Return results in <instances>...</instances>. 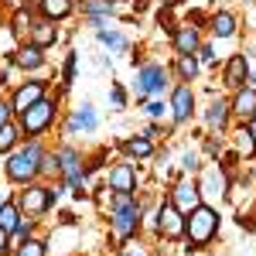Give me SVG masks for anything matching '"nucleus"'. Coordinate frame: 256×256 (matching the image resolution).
Listing matches in <instances>:
<instances>
[{
    "mask_svg": "<svg viewBox=\"0 0 256 256\" xmlns=\"http://www.w3.org/2000/svg\"><path fill=\"white\" fill-rule=\"evenodd\" d=\"M208 28H212L216 38H232V34H236V18L226 14V10H222V14H212V18H208Z\"/></svg>",
    "mask_w": 256,
    "mask_h": 256,
    "instance_id": "obj_23",
    "label": "nucleus"
},
{
    "mask_svg": "<svg viewBox=\"0 0 256 256\" xmlns=\"http://www.w3.org/2000/svg\"><path fill=\"white\" fill-rule=\"evenodd\" d=\"M178 76H181V82H192L198 76V58L195 55H178Z\"/></svg>",
    "mask_w": 256,
    "mask_h": 256,
    "instance_id": "obj_28",
    "label": "nucleus"
},
{
    "mask_svg": "<svg viewBox=\"0 0 256 256\" xmlns=\"http://www.w3.org/2000/svg\"><path fill=\"white\" fill-rule=\"evenodd\" d=\"M82 14H86V20H89L92 28H99L102 18L113 14V0H86V4H82Z\"/></svg>",
    "mask_w": 256,
    "mask_h": 256,
    "instance_id": "obj_21",
    "label": "nucleus"
},
{
    "mask_svg": "<svg viewBox=\"0 0 256 256\" xmlns=\"http://www.w3.org/2000/svg\"><path fill=\"white\" fill-rule=\"evenodd\" d=\"M41 158H44V150H41L38 140H31V144H24V147H14L10 154H7V178L14 181V184H31L34 178L41 174Z\"/></svg>",
    "mask_w": 256,
    "mask_h": 256,
    "instance_id": "obj_1",
    "label": "nucleus"
},
{
    "mask_svg": "<svg viewBox=\"0 0 256 256\" xmlns=\"http://www.w3.org/2000/svg\"><path fill=\"white\" fill-rule=\"evenodd\" d=\"M28 38H31V44H38L41 52H44V48H52V44L58 41V28H55V20L41 18V20L31 24V34H28Z\"/></svg>",
    "mask_w": 256,
    "mask_h": 256,
    "instance_id": "obj_17",
    "label": "nucleus"
},
{
    "mask_svg": "<svg viewBox=\"0 0 256 256\" xmlns=\"http://www.w3.org/2000/svg\"><path fill=\"white\" fill-rule=\"evenodd\" d=\"M229 110H232V116L239 120H250L256 113V89L253 86H239L236 96H232V102H229Z\"/></svg>",
    "mask_w": 256,
    "mask_h": 256,
    "instance_id": "obj_14",
    "label": "nucleus"
},
{
    "mask_svg": "<svg viewBox=\"0 0 256 256\" xmlns=\"http://www.w3.org/2000/svg\"><path fill=\"white\" fill-rule=\"evenodd\" d=\"M198 44H202V41H198V28L188 24V28H178L174 31V52L178 55H195Z\"/></svg>",
    "mask_w": 256,
    "mask_h": 256,
    "instance_id": "obj_20",
    "label": "nucleus"
},
{
    "mask_svg": "<svg viewBox=\"0 0 256 256\" xmlns=\"http://www.w3.org/2000/svg\"><path fill=\"white\" fill-rule=\"evenodd\" d=\"M38 10L48 20H65L72 14V0H38Z\"/></svg>",
    "mask_w": 256,
    "mask_h": 256,
    "instance_id": "obj_22",
    "label": "nucleus"
},
{
    "mask_svg": "<svg viewBox=\"0 0 256 256\" xmlns=\"http://www.w3.org/2000/svg\"><path fill=\"white\" fill-rule=\"evenodd\" d=\"M110 192H137V171H134V164H116L110 171Z\"/></svg>",
    "mask_w": 256,
    "mask_h": 256,
    "instance_id": "obj_18",
    "label": "nucleus"
},
{
    "mask_svg": "<svg viewBox=\"0 0 256 256\" xmlns=\"http://www.w3.org/2000/svg\"><path fill=\"white\" fill-rule=\"evenodd\" d=\"M4 202H7V195H4V192H0V205H4Z\"/></svg>",
    "mask_w": 256,
    "mask_h": 256,
    "instance_id": "obj_42",
    "label": "nucleus"
},
{
    "mask_svg": "<svg viewBox=\"0 0 256 256\" xmlns=\"http://www.w3.org/2000/svg\"><path fill=\"white\" fill-rule=\"evenodd\" d=\"M205 147H208V154H218V147H222V144H218V140L212 137V140H208V144H205Z\"/></svg>",
    "mask_w": 256,
    "mask_h": 256,
    "instance_id": "obj_40",
    "label": "nucleus"
},
{
    "mask_svg": "<svg viewBox=\"0 0 256 256\" xmlns=\"http://www.w3.org/2000/svg\"><path fill=\"white\" fill-rule=\"evenodd\" d=\"M7 250H10V232H4V229H0V256L7 253Z\"/></svg>",
    "mask_w": 256,
    "mask_h": 256,
    "instance_id": "obj_38",
    "label": "nucleus"
},
{
    "mask_svg": "<svg viewBox=\"0 0 256 256\" xmlns=\"http://www.w3.org/2000/svg\"><path fill=\"white\" fill-rule=\"evenodd\" d=\"M14 65L24 68V72H38L41 65H44V55H41L38 44H24V48L14 52Z\"/></svg>",
    "mask_w": 256,
    "mask_h": 256,
    "instance_id": "obj_19",
    "label": "nucleus"
},
{
    "mask_svg": "<svg viewBox=\"0 0 256 256\" xmlns=\"http://www.w3.org/2000/svg\"><path fill=\"white\" fill-rule=\"evenodd\" d=\"M130 256H144V253H140V250H137V253H130Z\"/></svg>",
    "mask_w": 256,
    "mask_h": 256,
    "instance_id": "obj_44",
    "label": "nucleus"
},
{
    "mask_svg": "<svg viewBox=\"0 0 256 256\" xmlns=\"http://www.w3.org/2000/svg\"><path fill=\"white\" fill-rule=\"evenodd\" d=\"M140 202L134 198V192H113V205H110V226L116 239H130L140 229Z\"/></svg>",
    "mask_w": 256,
    "mask_h": 256,
    "instance_id": "obj_3",
    "label": "nucleus"
},
{
    "mask_svg": "<svg viewBox=\"0 0 256 256\" xmlns=\"http://www.w3.org/2000/svg\"><path fill=\"white\" fill-rule=\"evenodd\" d=\"M164 4H168V7H171V4H178V0H164Z\"/></svg>",
    "mask_w": 256,
    "mask_h": 256,
    "instance_id": "obj_43",
    "label": "nucleus"
},
{
    "mask_svg": "<svg viewBox=\"0 0 256 256\" xmlns=\"http://www.w3.org/2000/svg\"><path fill=\"white\" fill-rule=\"evenodd\" d=\"M246 76H250V62H246V55H232V58L226 62L222 82H226L229 89H239V86H246Z\"/></svg>",
    "mask_w": 256,
    "mask_h": 256,
    "instance_id": "obj_15",
    "label": "nucleus"
},
{
    "mask_svg": "<svg viewBox=\"0 0 256 256\" xmlns=\"http://www.w3.org/2000/svg\"><path fill=\"white\" fill-rule=\"evenodd\" d=\"M168 89V68L158 65V62H147L140 65L137 72V96H158Z\"/></svg>",
    "mask_w": 256,
    "mask_h": 256,
    "instance_id": "obj_8",
    "label": "nucleus"
},
{
    "mask_svg": "<svg viewBox=\"0 0 256 256\" xmlns=\"http://www.w3.org/2000/svg\"><path fill=\"white\" fill-rule=\"evenodd\" d=\"M14 256H44V242L38 239H20V246H14Z\"/></svg>",
    "mask_w": 256,
    "mask_h": 256,
    "instance_id": "obj_30",
    "label": "nucleus"
},
{
    "mask_svg": "<svg viewBox=\"0 0 256 256\" xmlns=\"http://www.w3.org/2000/svg\"><path fill=\"white\" fill-rule=\"evenodd\" d=\"M120 147H123V154H126V158H150V154H154L150 137H130V140H123Z\"/></svg>",
    "mask_w": 256,
    "mask_h": 256,
    "instance_id": "obj_25",
    "label": "nucleus"
},
{
    "mask_svg": "<svg viewBox=\"0 0 256 256\" xmlns=\"http://www.w3.org/2000/svg\"><path fill=\"white\" fill-rule=\"evenodd\" d=\"M31 24H34V18L28 14V7H14V14H10V31L14 34H31Z\"/></svg>",
    "mask_w": 256,
    "mask_h": 256,
    "instance_id": "obj_27",
    "label": "nucleus"
},
{
    "mask_svg": "<svg viewBox=\"0 0 256 256\" xmlns=\"http://www.w3.org/2000/svg\"><path fill=\"white\" fill-rule=\"evenodd\" d=\"M198 192H202V198H226V192H229V178H226V171L212 164V168L202 174V181H198Z\"/></svg>",
    "mask_w": 256,
    "mask_h": 256,
    "instance_id": "obj_11",
    "label": "nucleus"
},
{
    "mask_svg": "<svg viewBox=\"0 0 256 256\" xmlns=\"http://www.w3.org/2000/svg\"><path fill=\"white\" fill-rule=\"evenodd\" d=\"M246 130H250V137H253V144H256V113L246 120Z\"/></svg>",
    "mask_w": 256,
    "mask_h": 256,
    "instance_id": "obj_39",
    "label": "nucleus"
},
{
    "mask_svg": "<svg viewBox=\"0 0 256 256\" xmlns=\"http://www.w3.org/2000/svg\"><path fill=\"white\" fill-rule=\"evenodd\" d=\"M10 116H14V110H10V102H4V99H0V126H4V123H7Z\"/></svg>",
    "mask_w": 256,
    "mask_h": 256,
    "instance_id": "obj_37",
    "label": "nucleus"
},
{
    "mask_svg": "<svg viewBox=\"0 0 256 256\" xmlns=\"http://www.w3.org/2000/svg\"><path fill=\"white\" fill-rule=\"evenodd\" d=\"M181 168H184V171H195V168H198V158L192 154V150H188V154L181 158Z\"/></svg>",
    "mask_w": 256,
    "mask_h": 256,
    "instance_id": "obj_36",
    "label": "nucleus"
},
{
    "mask_svg": "<svg viewBox=\"0 0 256 256\" xmlns=\"http://www.w3.org/2000/svg\"><path fill=\"white\" fill-rule=\"evenodd\" d=\"M7 4H10V7H24V0H7Z\"/></svg>",
    "mask_w": 256,
    "mask_h": 256,
    "instance_id": "obj_41",
    "label": "nucleus"
},
{
    "mask_svg": "<svg viewBox=\"0 0 256 256\" xmlns=\"http://www.w3.org/2000/svg\"><path fill=\"white\" fill-rule=\"evenodd\" d=\"M164 113H171V110H168L164 102H150V106H147V116H150V120H160Z\"/></svg>",
    "mask_w": 256,
    "mask_h": 256,
    "instance_id": "obj_33",
    "label": "nucleus"
},
{
    "mask_svg": "<svg viewBox=\"0 0 256 256\" xmlns=\"http://www.w3.org/2000/svg\"><path fill=\"white\" fill-rule=\"evenodd\" d=\"M55 160H58V174L65 178V184L76 192V195H86L82 184H86V168H82V154L76 147H58L55 150Z\"/></svg>",
    "mask_w": 256,
    "mask_h": 256,
    "instance_id": "obj_6",
    "label": "nucleus"
},
{
    "mask_svg": "<svg viewBox=\"0 0 256 256\" xmlns=\"http://www.w3.org/2000/svg\"><path fill=\"white\" fill-rule=\"evenodd\" d=\"M158 232L164 239H168V242H178V239H184V212H181V208H178L174 202H164V205H160L158 208Z\"/></svg>",
    "mask_w": 256,
    "mask_h": 256,
    "instance_id": "obj_7",
    "label": "nucleus"
},
{
    "mask_svg": "<svg viewBox=\"0 0 256 256\" xmlns=\"http://www.w3.org/2000/svg\"><path fill=\"white\" fill-rule=\"evenodd\" d=\"M168 110H171V120H174V123L192 120V113H195V92H192L188 82H178L174 89H171V102H168Z\"/></svg>",
    "mask_w": 256,
    "mask_h": 256,
    "instance_id": "obj_9",
    "label": "nucleus"
},
{
    "mask_svg": "<svg viewBox=\"0 0 256 256\" xmlns=\"http://www.w3.org/2000/svg\"><path fill=\"white\" fill-rule=\"evenodd\" d=\"M96 110H92V102H82L79 110H76V113H72V120H68V126H65V134H68V137H76V134H79V130H86V134H92V130H96Z\"/></svg>",
    "mask_w": 256,
    "mask_h": 256,
    "instance_id": "obj_13",
    "label": "nucleus"
},
{
    "mask_svg": "<svg viewBox=\"0 0 256 256\" xmlns=\"http://www.w3.org/2000/svg\"><path fill=\"white\" fill-rule=\"evenodd\" d=\"M38 99H44V82H41V79L20 82L18 89H14V96H10V110H14V113H24V110L34 106Z\"/></svg>",
    "mask_w": 256,
    "mask_h": 256,
    "instance_id": "obj_10",
    "label": "nucleus"
},
{
    "mask_svg": "<svg viewBox=\"0 0 256 256\" xmlns=\"http://www.w3.org/2000/svg\"><path fill=\"white\" fill-rule=\"evenodd\" d=\"M18 144H20V126L14 120H7V123L0 126V154H10Z\"/></svg>",
    "mask_w": 256,
    "mask_h": 256,
    "instance_id": "obj_26",
    "label": "nucleus"
},
{
    "mask_svg": "<svg viewBox=\"0 0 256 256\" xmlns=\"http://www.w3.org/2000/svg\"><path fill=\"white\" fill-rule=\"evenodd\" d=\"M216 236H218V212L202 202L184 216V239L192 250H205Z\"/></svg>",
    "mask_w": 256,
    "mask_h": 256,
    "instance_id": "obj_2",
    "label": "nucleus"
},
{
    "mask_svg": "<svg viewBox=\"0 0 256 256\" xmlns=\"http://www.w3.org/2000/svg\"><path fill=\"white\" fill-rule=\"evenodd\" d=\"M110 99H113V106H116V110H123V106H126V92H123L120 86H113V89H110Z\"/></svg>",
    "mask_w": 256,
    "mask_h": 256,
    "instance_id": "obj_32",
    "label": "nucleus"
},
{
    "mask_svg": "<svg viewBox=\"0 0 256 256\" xmlns=\"http://www.w3.org/2000/svg\"><path fill=\"white\" fill-rule=\"evenodd\" d=\"M58 198V188H48V184H24V192H18V208L20 216H44Z\"/></svg>",
    "mask_w": 256,
    "mask_h": 256,
    "instance_id": "obj_5",
    "label": "nucleus"
},
{
    "mask_svg": "<svg viewBox=\"0 0 256 256\" xmlns=\"http://www.w3.org/2000/svg\"><path fill=\"white\" fill-rule=\"evenodd\" d=\"M55 116H58V102L44 96L34 106H28L24 113H18V126H20V134H28V137H41L44 130H52Z\"/></svg>",
    "mask_w": 256,
    "mask_h": 256,
    "instance_id": "obj_4",
    "label": "nucleus"
},
{
    "mask_svg": "<svg viewBox=\"0 0 256 256\" xmlns=\"http://www.w3.org/2000/svg\"><path fill=\"white\" fill-rule=\"evenodd\" d=\"M20 222H24V218H20L18 202H10V198H7V202L0 205V229H4V232H14Z\"/></svg>",
    "mask_w": 256,
    "mask_h": 256,
    "instance_id": "obj_24",
    "label": "nucleus"
},
{
    "mask_svg": "<svg viewBox=\"0 0 256 256\" xmlns=\"http://www.w3.org/2000/svg\"><path fill=\"white\" fill-rule=\"evenodd\" d=\"M96 38L102 41V44H110V48H116V52H126V48H130V41L123 38L120 31H106V28H99V31H96Z\"/></svg>",
    "mask_w": 256,
    "mask_h": 256,
    "instance_id": "obj_29",
    "label": "nucleus"
},
{
    "mask_svg": "<svg viewBox=\"0 0 256 256\" xmlns=\"http://www.w3.org/2000/svg\"><path fill=\"white\" fill-rule=\"evenodd\" d=\"M253 89H256V86H253Z\"/></svg>",
    "mask_w": 256,
    "mask_h": 256,
    "instance_id": "obj_45",
    "label": "nucleus"
},
{
    "mask_svg": "<svg viewBox=\"0 0 256 256\" xmlns=\"http://www.w3.org/2000/svg\"><path fill=\"white\" fill-rule=\"evenodd\" d=\"M229 116H232V110H229V102L226 99H212L208 106H205V126L208 130H226L229 126Z\"/></svg>",
    "mask_w": 256,
    "mask_h": 256,
    "instance_id": "obj_16",
    "label": "nucleus"
},
{
    "mask_svg": "<svg viewBox=\"0 0 256 256\" xmlns=\"http://www.w3.org/2000/svg\"><path fill=\"white\" fill-rule=\"evenodd\" d=\"M171 202H174L178 208L188 216L195 205H202V192H198V181H192V178H184V181H178L174 192H171Z\"/></svg>",
    "mask_w": 256,
    "mask_h": 256,
    "instance_id": "obj_12",
    "label": "nucleus"
},
{
    "mask_svg": "<svg viewBox=\"0 0 256 256\" xmlns=\"http://www.w3.org/2000/svg\"><path fill=\"white\" fill-rule=\"evenodd\" d=\"M202 62H216V52H212V44H198V52H195Z\"/></svg>",
    "mask_w": 256,
    "mask_h": 256,
    "instance_id": "obj_34",
    "label": "nucleus"
},
{
    "mask_svg": "<svg viewBox=\"0 0 256 256\" xmlns=\"http://www.w3.org/2000/svg\"><path fill=\"white\" fill-rule=\"evenodd\" d=\"M72 76H76V55H68V58H65V86L72 82Z\"/></svg>",
    "mask_w": 256,
    "mask_h": 256,
    "instance_id": "obj_35",
    "label": "nucleus"
},
{
    "mask_svg": "<svg viewBox=\"0 0 256 256\" xmlns=\"http://www.w3.org/2000/svg\"><path fill=\"white\" fill-rule=\"evenodd\" d=\"M236 147H239V154H246V158H253V154H256V144H253V137H250V130H246V126L239 130Z\"/></svg>",
    "mask_w": 256,
    "mask_h": 256,
    "instance_id": "obj_31",
    "label": "nucleus"
}]
</instances>
